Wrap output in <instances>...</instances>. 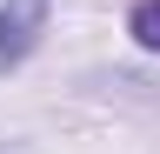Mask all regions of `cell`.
<instances>
[{
    "mask_svg": "<svg viewBox=\"0 0 160 154\" xmlns=\"http://www.w3.org/2000/svg\"><path fill=\"white\" fill-rule=\"evenodd\" d=\"M47 7H53V0H0V74L20 67V61L40 47V34H47Z\"/></svg>",
    "mask_w": 160,
    "mask_h": 154,
    "instance_id": "obj_1",
    "label": "cell"
},
{
    "mask_svg": "<svg viewBox=\"0 0 160 154\" xmlns=\"http://www.w3.org/2000/svg\"><path fill=\"white\" fill-rule=\"evenodd\" d=\"M127 27H133V40H140V47H160V0H140Z\"/></svg>",
    "mask_w": 160,
    "mask_h": 154,
    "instance_id": "obj_2",
    "label": "cell"
}]
</instances>
